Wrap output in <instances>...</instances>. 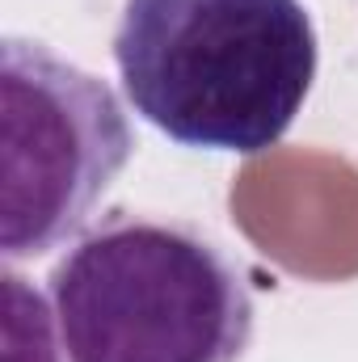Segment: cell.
<instances>
[{"instance_id": "6da1fadb", "label": "cell", "mask_w": 358, "mask_h": 362, "mask_svg": "<svg viewBox=\"0 0 358 362\" xmlns=\"http://www.w3.org/2000/svg\"><path fill=\"white\" fill-rule=\"evenodd\" d=\"M304 0H122L114 64L127 101L181 148L258 156L316 81Z\"/></svg>"}, {"instance_id": "7a4b0ae2", "label": "cell", "mask_w": 358, "mask_h": 362, "mask_svg": "<svg viewBox=\"0 0 358 362\" xmlns=\"http://www.w3.org/2000/svg\"><path fill=\"white\" fill-rule=\"evenodd\" d=\"M68 362H241L253 291L194 223L110 215L51 270Z\"/></svg>"}, {"instance_id": "3957f363", "label": "cell", "mask_w": 358, "mask_h": 362, "mask_svg": "<svg viewBox=\"0 0 358 362\" xmlns=\"http://www.w3.org/2000/svg\"><path fill=\"white\" fill-rule=\"evenodd\" d=\"M135 135L105 81L38 38L0 42V253L42 257L76 240L127 169Z\"/></svg>"}]
</instances>
